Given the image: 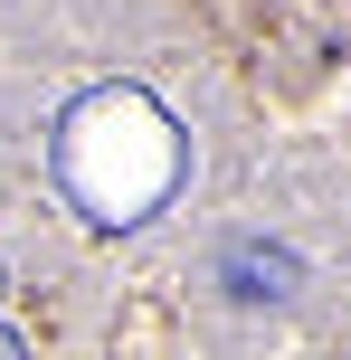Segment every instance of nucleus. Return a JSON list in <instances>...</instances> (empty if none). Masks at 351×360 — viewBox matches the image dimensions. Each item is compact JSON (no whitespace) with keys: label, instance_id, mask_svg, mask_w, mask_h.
I'll use <instances>...</instances> for the list:
<instances>
[{"label":"nucleus","instance_id":"obj_4","mask_svg":"<svg viewBox=\"0 0 351 360\" xmlns=\"http://www.w3.org/2000/svg\"><path fill=\"white\" fill-rule=\"evenodd\" d=\"M0 294H10V275H0Z\"/></svg>","mask_w":351,"mask_h":360},{"label":"nucleus","instance_id":"obj_3","mask_svg":"<svg viewBox=\"0 0 351 360\" xmlns=\"http://www.w3.org/2000/svg\"><path fill=\"white\" fill-rule=\"evenodd\" d=\"M0 360H19V332H10V323H0Z\"/></svg>","mask_w":351,"mask_h":360},{"label":"nucleus","instance_id":"obj_2","mask_svg":"<svg viewBox=\"0 0 351 360\" xmlns=\"http://www.w3.org/2000/svg\"><path fill=\"white\" fill-rule=\"evenodd\" d=\"M219 285L238 294V304H285V294L304 285L295 247H276V237H238V247L219 256Z\"/></svg>","mask_w":351,"mask_h":360},{"label":"nucleus","instance_id":"obj_1","mask_svg":"<svg viewBox=\"0 0 351 360\" xmlns=\"http://www.w3.org/2000/svg\"><path fill=\"white\" fill-rule=\"evenodd\" d=\"M57 180L95 228H143L181 190V133L143 86H95L57 124Z\"/></svg>","mask_w":351,"mask_h":360}]
</instances>
